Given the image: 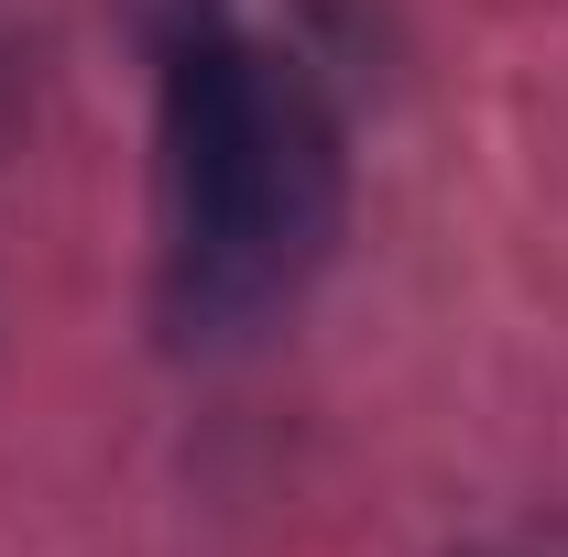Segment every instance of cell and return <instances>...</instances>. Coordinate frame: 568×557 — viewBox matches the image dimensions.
Here are the masks:
<instances>
[{"instance_id":"cell-1","label":"cell","mask_w":568,"mask_h":557,"mask_svg":"<svg viewBox=\"0 0 568 557\" xmlns=\"http://www.w3.org/2000/svg\"><path fill=\"white\" fill-rule=\"evenodd\" d=\"M339 241V121L263 33L197 22L164 55V317L230 340Z\"/></svg>"}]
</instances>
